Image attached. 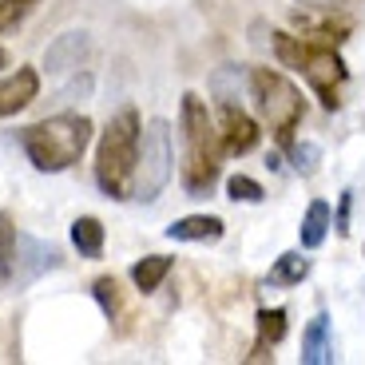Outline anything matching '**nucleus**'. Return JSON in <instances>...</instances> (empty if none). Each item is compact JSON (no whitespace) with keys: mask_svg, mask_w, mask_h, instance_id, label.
Wrapping results in <instances>:
<instances>
[{"mask_svg":"<svg viewBox=\"0 0 365 365\" xmlns=\"http://www.w3.org/2000/svg\"><path fill=\"white\" fill-rule=\"evenodd\" d=\"M179 135H182V191L195 195V199H202V195H210V187L219 182L227 147H222L219 123L210 119L207 100L195 96V91L182 96Z\"/></svg>","mask_w":365,"mask_h":365,"instance_id":"obj_1","label":"nucleus"},{"mask_svg":"<svg viewBox=\"0 0 365 365\" xmlns=\"http://www.w3.org/2000/svg\"><path fill=\"white\" fill-rule=\"evenodd\" d=\"M91 119L80 115V111H60V115H48L40 123L20 131V147H24L28 163L44 175L68 171L83 159L91 143Z\"/></svg>","mask_w":365,"mask_h":365,"instance_id":"obj_2","label":"nucleus"},{"mask_svg":"<svg viewBox=\"0 0 365 365\" xmlns=\"http://www.w3.org/2000/svg\"><path fill=\"white\" fill-rule=\"evenodd\" d=\"M270 48L278 56L282 68H294V72L306 76L318 100L326 111H338L341 108V83H346V64L341 56L334 52V44H318L310 36H294V32H270Z\"/></svg>","mask_w":365,"mask_h":365,"instance_id":"obj_3","label":"nucleus"},{"mask_svg":"<svg viewBox=\"0 0 365 365\" xmlns=\"http://www.w3.org/2000/svg\"><path fill=\"white\" fill-rule=\"evenodd\" d=\"M139 111L123 108L115 119H108V128L96 147V182L108 199H131V175H135L139 159Z\"/></svg>","mask_w":365,"mask_h":365,"instance_id":"obj_4","label":"nucleus"},{"mask_svg":"<svg viewBox=\"0 0 365 365\" xmlns=\"http://www.w3.org/2000/svg\"><path fill=\"white\" fill-rule=\"evenodd\" d=\"M247 91H250V100H255V111L262 115V123L274 131V139L286 147L294 139V131H298L302 115H306L302 91L294 88L278 68H250Z\"/></svg>","mask_w":365,"mask_h":365,"instance_id":"obj_5","label":"nucleus"},{"mask_svg":"<svg viewBox=\"0 0 365 365\" xmlns=\"http://www.w3.org/2000/svg\"><path fill=\"white\" fill-rule=\"evenodd\" d=\"M175 175V151H171V123L167 119H151L139 131V159L135 175H131V199L135 202H155L163 187Z\"/></svg>","mask_w":365,"mask_h":365,"instance_id":"obj_6","label":"nucleus"},{"mask_svg":"<svg viewBox=\"0 0 365 365\" xmlns=\"http://www.w3.org/2000/svg\"><path fill=\"white\" fill-rule=\"evenodd\" d=\"M91 60V40L83 28H72L64 36H56L44 52V68L48 76H64V72H80L83 64Z\"/></svg>","mask_w":365,"mask_h":365,"instance_id":"obj_7","label":"nucleus"},{"mask_svg":"<svg viewBox=\"0 0 365 365\" xmlns=\"http://www.w3.org/2000/svg\"><path fill=\"white\" fill-rule=\"evenodd\" d=\"M56 266H60V250H56L52 242H40V238H32V235H20L12 282H16V286H28V282H36L44 270H56Z\"/></svg>","mask_w":365,"mask_h":365,"instance_id":"obj_8","label":"nucleus"},{"mask_svg":"<svg viewBox=\"0 0 365 365\" xmlns=\"http://www.w3.org/2000/svg\"><path fill=\"white\" fill-rule=\"evenodd\" d=\"M219 135H222V147H227V155H250L262 139L258 123L247 115L242 108L235 103H222V115H219Z\"/></svg>","mask_w":365,"mask_h":365,"instance_id":"obj_9","label":"nucleus"},{"mask_svg":"<svg viewBox=\"0 0 365 365\" xmlns=\"http://www.w3.org/2000/svg\"><path fill=\"white\" fill-rule=\"evenodd\" d=\"M294 24L302 28V36L318 40V44H341L349 36V20L338 16V9H294Z\"/></svg>","mask_w":365,"mask_h":365,"instance_id":"obj_10","label":"nucleus"},{"mask_svg":"<svg viewBox=\"0 0 365 365\" xmlns=\"http://www.w3.org/2000/svg\"><path fill=\"white\" fill-rule=\"evenodd\" d=\"M40 96V72L36 68H16L9 80H0V119L24 111Z\"/></svg>","mask_w":365,"mask_h":365,"instance_id":"obj_11","label":"nucleus"},{"mask_svg":"<svg viewBox=\"0 0 365 365\" xmlns=\"http://www.w3.org/2000/svg\"><path fill=\"white\" fill-rule=\"evenodd\" d=\"M222 230H227V222H222L219 215H182V219H175L163 235L171 238V242H219Z\"/></svg>","mask_w":365,"mask_h":365,"instance_id":"obj_12","label":"nucleus"},{"mask_svg":"<svg viewBox=\"0 0 365 365\" xmlns=\"http://www.w3.org/2000/svg\"><path fill=\"white\" fill-rule=\"evenodd\" d=\"M334 338H329V318L326 314H314L310 326L302 329V354L298 361L302 365H329L334 361Z\"/></svg>","mask_w":365,"mask_h":365,"instance_id":"obj_13","label":"nucleus"},{"mask_svg":"<svg viewBox=\"0 0 365 365\" xmlns=\"http://www.w3.org/2000/svg\"><path fill=\"white\" fill-rule=\"evenodd\" d=\"M329 227H334V210H329V202L326 199H314L310 207H306V215H302V227H298L302 250H318L322 242H326Z\"/></svg>","mask_w":365,"mask_h":365,"instance_id":"obj_14","label":"nucleus"},{"mask_svg":"<svg viewBox=\"0 0 365 365\" xmlns=\"http://www.w3.org/2000/svg\"><path fill=\"white\" fill-rule=\"evenodd\" d=\"M306 274H310V258L302 255V250H286V255H278V262L270 266V274H266V286H298L306 282Z\"/></svg>","mask_w":365,"mask_h":365,"instance_id":"obj_15","label":"nucleus"},{"mask_svg":"<svg viewBox=\"0 0 365 365\" xmlns=\"http://www.w3.org/2000/svg\"><path fill=\"white\" fill-rule=\"evenodd\" d=\"M103 222L96 215H80L72 222V247L80 250V258H100L103 255Z\"/></svg>","mask_w":365,"mask_h":365,"instance_id":"obj_16","label":"nucleus"},{"mask_svg":"<svg viewBox=\"0 0 365 365\" xmlns=\"http://www.w3.org/2000/svg\"><path fill=\"white\" fill-rule=\"evenodd\" d=\"M167 274H171V258L167 255H147V258H139V262L131 266V282H135V290L155 294L159 286H163Z\"/></svg>","mask_w":365,"mask_h":365,"instance_id":"obj_17","label":"nucleus"},{"mask_svg":"<svg viewBox=\"0 0 365 365\" xmlns=\"http://www.w3.org/2000/svg\"><path fill=\"white\" fill-rule=\"evenodd\" d=\"M16 242H20L16 222H12L9 210H0V282H12V270H16Z\"/></svg>","mask_w":365,"mask_h":365,"instance_id":"obj_18","label":"nucleus"},{"mask_svg":"<svg viewBox=\"0 0 365 365\" xmlns=\"http://www.w3.org/2000/svg\"><path fill=\"white\" fill-rule=\"evenodd\" d=\"M286 318H290V314L282 310V306H274V310H258V346H278V341L286 338Z\"/></svg>","mask_w":365,"mask_h":365,"instance_id":"obj_19","label":"nucleus"},{"mask_svg":"<svg viewBox=\"0 0 365 365\" xmlns=\"http://www.w3.org/2000/svg\"><path fill=\"white\" fill-rule=\"evenodd\" d=\"M227 199L230 202H262L266 191H262V182L250 179V175H230L227 179Z\"/></svg>","mask_w":365,"mask_h":365,"instance_id":"obj_20","label":"nucleus"},{"mask_svg":"<svg viewBox=\"0 0 365 365\" xmlns=\"http://www.w3.org/2000/svg\"><path fill=\"white\" fill-rule=\"evenodd\" d=\"M286 151H290V163H294V171L298 175H314L318 171V159H322V147L318 143H306V139H302V143H286Z\"/></svg>","mask_w":365,"mask_h":365,"instance_id":"obj_21","label":"nucleus"},{"mask_svg":"<svg viewBox=\"0 0 365 365\" xmlns=\"http://www.w3.org/2000/svg\"><path fill=\"white\" fill-rule=\"evenodd\" d=\"M36 4L40 0H0V32H12L16 24H24Z\"/></svg>","mask_w":365,"mask_h":365,"instance_id":"obj_22","label":"nucleus"},{"mask_svg":"<svg viewBox=\"0 0 365 365\" xmlns=\"http://www.w3.org/2000/svg\"><path fill=\"white\" fill-rule=\"evenodd\" d=\"M91 294H96V302H100V310L108 314V318H115L119 314V286H115V278H96V282H91Z\"/></svg>","mask_w":365,"mask_h":365,"instance_id":"obj_23","label":"nucleus"},{"mask_svg":"<svg viewBox=\"0 0 365 365\" xmlns=\"http://www.w3.org/2000/svg\"><path fill=\"white\" fill-rule=\"evenodd\" d=\"M349 210H354V191H341V199H338V215H334V230H338L341 238L349 235Z\"/></svg>","mask_w":365,"mask_h":365,"instance_id":"obj_24","label":"nucleus"},{"mask_svg":"<svg viewBox=\"0 0 365 365\" xmlns=\"http://www.w3.org/2000/svg\"><path fill=\"white\" fill-rule=\"evenodd\" d=\"M298 4H306V9H346V0H298Z\"/></svg>","mask_w":365,"mask_h":365,"instance_id":"obj_25","label":"nucleus"},{"mask_svg":"<svg viewBox=\"0 0 365 365\" xmlns=\"http://www.w3.org/2000/svg\"><path fill=\"white\" fill-rule=\"evenodd\" d=\"M4 64H9V52H4V48H0V68H4Z\"/></svg>","mask_w":365,"mask_h":365,"instance_id":"obj_26","label":"nucleus"}]
</instances>
